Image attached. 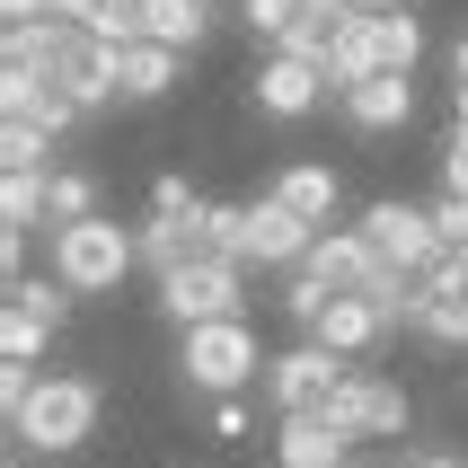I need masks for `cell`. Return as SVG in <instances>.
<instances>
[{"instance_id":"obj_10","label":"cell","mask_w":468,"mask_h":468,"mask_svg":"<svg viewBox=\"0 0 468 468\" xmlns=\"http://www.w3.org/2000/svg\"><path fill=\"white\" fill-rule=\"evenodd\" d=\"M336 106H345V124L354 133H407V115H416V71H363V80H345L336 89Z\"/></svg>"},{"instance_id":"obj_15","label":"cell","mask_w":468,"mask_h":468,"mask_svg":"<svg viewBox=\"0 0 468 468\" xmlns=\"http://www.w3.org/2000/svg\"><path fill=\"white\" fill-rule=\"evenodd\" d=\"M274 460L283 468H345L354 460V433H345L327 407H318V416H283L274 424Z\"/></svg>"},{"instance_id":"obj_34","label":"cell","mask_w":468,"mask_h":468,"mask_svg":"<svg viewBox=\"0 0 468 468\" xmlns=\"http://www.w3.org/2000/svg\"><path fill=\"white\" fill-rule=\"evenodd\" d=\"M212 442H248V407L239 398H212Z\"/></svg>"},{"instance_id":"obj_5","label":"cell","mask_w":468,"mask_h":468,"mask_svg":"<svg viewBox=\"0 0 468 468\" xmlns=\"http://www.w3.org/2000/svg\"><path fill=\"white\" fill-rule=\"evenodd\" d=\"M248 98H257V115H274V124H301V115H318V106L336 98V71H327L318 53L274 45L257 71H248Z\"/></svg>"},{"instance_id":"obj_20","label":"cell","mask_w":468,"mask_h":468,"mask_svg":"<svg viewBox=\"0 0 468 468\" xmlns=\"http://www.w3.org/2000/svg\"><path fill=\"white\" fill-rule=\"evenodd\" d=\"M274 195H283L301 221H318V230H327V221H336V204H345V177L327 168V159H292L283 177H274Z\"/></svg>"},{"instance_id":"obj_1","label":"cell","mask_w":468,"mask_h":468,"mask_svg":"<svg viewBox=\"0 0 468 468\" xmlns=\"http://www.w3.org/2000/svg\"><path fill=\"white\" fill-rule=\"evenodd\" d=\"M45 265L80 292V301H106V292H124V283H133V265H142V230L106 221V212H89V221H53Z\"/></svg>"},{"instance_id":"obj_28","label":"cell","mask_w":468,"mask_h":468,"mask_svg":"<svg viewBox=\"0 0 468 468\" xmlns=\"http://www.w3.org/2000/svg\"><path fill=\"white\" fill-rule=\"evenodd\" d=\"M0 168H53V133L9 124V115H0Z\"/></svg>"},{"instance_id":"obj_16","label":"cell","mask_w":468,"mask_h":468,"mask_svg":"<svg viewBox=\"0 0 468 468\" xmlns=\"http://www.w3.org/2000/svg\"><path fill=\"white\" fill-rule=\"evenodd\" d=\"M0 115H9V124H36V133H53V142H62L89 106H80L62 80H0Z\"/></svg>"},{"instance_id":"obj_31","label":"cell","mask_w":468,"mask_h":468,"mask_svg":"<svg viewBox=\"0 0 468 468\" xmlns=\"http://www.w3.org/2000/svg\"><path fill=\"white\" fill-rule=\"evenodd\" d=\"M195 204H204V195H195L177 168H159V177H151V212H195Z\"/></svg>"},{"instance_id":"obj_27","label":"cell","mask_w":468,"mask_h":468,"mask_svg":"<svg viewBox=\"0 0 468 468\" xmlns=\"http://www.w3.org/2000/svg\"><path fill=\"white\" fill-rule=\"evenodd\" d=\"M45 318L36 310H18V301H0V354H9V363H36V354H45Z\"/></svg>"},{"instance_id":"obj_13","label":"cell","mask_w":468,"mask_h":468,"mask_svg":"<svg viewBox=\"0 0 468 468\" xmlns=\"http://www.w3.org/2000/svg\"><path fill=\"white\" fill-rule=\"evenodd\" d=\"M301 265H310V274L336 292V301H345V292H371V283H380V248H371L363 230H318Z\"/></svg>"},{"instance_id":"obj_22","label":"cell","mask_w":468,"mask_h":468,"mask_svg":"<svg viewBox=\"0 0 468 468\" xmlns=\"http://www.w3.org/2000/svg\"><path fill=\"white\" fill-rule=\"evenodd\" d=\"M363 301H371V310H380V318H389V327H416V301H424V274H416V265H380V283H371Z\"/></svg>"},{"instance_id":"obj_12","label":"cell","mask_w":468,"mask_h":468,"mask_svg":"<svg viewBox=\"0 0 468 468\" xmlns=\"http://www.w3.org/2000/svg\"><path fill=\"white\" fill-rule=\"evenodd\" d=\"M53 80L71 89L89 115L98 106H115V45H98L89 27H62V53H53Z\"/></svg>"},{"instance_id":"obj_29","label":"cell","mask_w":468,"mask_h":468,"mask_svg":"<svg viewBox=\"0 0 468 468\" xmlns=\"http://www.w3.org/2000/svg\"><path fill=\"white\" fill-rule=\"evenodd\" d=\"M292 18H301V0H239V27H248V36H265V45H283Z\"/></svg>"},{"instance_id":"obj_23","label":"cell","mask_w":468,"mask_h":468,"mask_svg":"<svg viewBox=\"0 0 468 468\" xmlns=\"http://www.w3.org/2000/svg\"><path fill=\"white\" fill-rule=\"evenodd\" d=\"M45 177L53 168H0V221L36 230V221H45Z\"/></svg>"},{"instance_id":"obj_17","label":"cell","mask_w":468,"mask_h":468,"mask_svg":"<svg viewBox=\"0 0 468 468\" xmlns=\"http://www.w3.org/2000/svg\"><path fill=\"white\" fill-rule=\"evenodd\" d=\"M177 62H186V53H177V45H159V36L124 45V53H115V98H124V106L168 98V89H177Z\"/></svg>"},{"instance_id":"obj_24","label":"cell","mask_w":468,"mask_h":468,"mask_svg":"<svg viewBox=\"0 0 468 468\" xmlns=\"http://www.w3.org/2000/svg\"><path fill=\"white\" fill-rule=\"evenodd\" d=\"M98 212V177L89 168H53L45 177V221H89Z\"/></svg>"},{"instance_id":"obj_6","label":"cell","mask_w":468,"mask_h":468,"mask_svg":"<svg viewBox=\"0 0 468 468\" xmlns=\"http://www.w3.org/2000/svg\"><path fill=\"white\" fill-rule=\"evenodd\" d=\"M248 301V265L239 257H186L177 274H159V310L177 327H204V318H239Z\"/></svg>"},{"instance_id":"obj_43","label":"cell","mask_w":468,"mask_h":468,"mask_svg":"<svg viewBox=\"0 0 468 468\" xmlns=\"http://www.w3.org/2000/svg\"><path fill=\"white\" fill-rule=\"evenodd\" d=\"M460 265H468V248H460Z\"/></svg>"},{"instance_id":"obj_35","label":"cell","mask_w":468,"mask_h":468,"mask_svg":"<svg viewBox=\"0 0 468 468\" xmlns=\"http://www.w3.org/2000/svg\"><path fill=\"white\" fill-rule=\"evenodd\" d=\"M18 274H27V230L0 221V283H18Z\"/></svg>"},{"instance_id":"obj_9","label":"cell","mask_w":468,"mask_h":468,"mask_svg":"<svg viewBox=\"0 0 468 468\" xmlns=\"http://www.w3.org/2000/svg\"><path fill=\"white\" fill-rule=\"evenodd\" d=\"M354 230L380 248V265H416V274H424V265L451 257V239L433 230V204H398V195H380V204H363Z\"/></svg>"},{"instance_id":"obj_14","label":"cell","mask_w":468,"mask_h":468,"mask_svg":"<svg viewBox=\"0 0 468 468\" xmlns=\"http://www.w3.org/2000/svg\"><path fill=\"white\" fill-rule=\"evenodd\" d=\"M310 239H318V221H301L283 195L248 204V265H301V257H310Z\"/></svg>"},{"instance_id":"obj_19","label":"cell","mask_w":468,"mask_h":468,"mask_svg":"<svg viewBox=\"0 0 468 468\" xmlns=\"http://www.w3.org/2000/svg\"><path fill=\"white\" fill-rule=\"evenodd\" d=\"M186 257H204V204L195 212H151L142 221V265L151 274H177Z\"/></svg>"},{"instance_id":"obj_32","label":"cell","mask_w":468,"mask_h":468,"mask_svg":"<svg viewBox=\"0 0 468 468\" xmlns=\"http://www.w3.org/2000/svg\"><path fill=\"white\" fill-rule=\"evenodd\" d=\"M433 230H442L451 248H468V195H451V186L433 195Z\"/></svg>"},{"instance_id":"obj_7","label":"cell","mask_w":468,"mask_h":468,"mask_svg":"<svg viewBox=\"0 0 468 468\" xmlns=\"http://www.w3.org/2000/svg\"><path fill=\"white\" fill-rule=\"evenodd\" d=\"M327 416H336L345 433H354V451H363V442H398V433L416 424V398L398 389L389 371H363V363H354L336 380V398H327Z\"/></svg>"},{"instance_id":"obj_26","label":"cell","mask_w":468,"mask_h":468,"mask_svg":"<svg viewBox=\"0 0 468 468\" xmlns=\"http://www.w3.org/2000/svg\"><path fill=\"white\" fill-rule=\"evenodd\" d=\"M204 257L248 265V204H204Z\"/></svg>"},{"instance_id":"obj_39","label":"cell","mask_w":468,"mask_h":468,"mask_svg":"<svg viewBox=\"0 0 468 468\" xmlns=\"http://www.w3.org/2000/svg\"><path fill=\"white\" fill-rule=\"evenodd\" d=\"M0 18L18 27V18H45V0H0Z\"/></svg>"},{"instance_id":"obj_40","label":"cell","mask_w":468,"mask_h":468,"mask_svg":"<svg viewBox=\"0 0 468 468\" xmlns=\"http://www.w3.org/2000/svg\"><path fill=\"white\" fill-rule=\"evenodd\" d=\"M451 106H460V133H468V89H451Z\"/></svg>"},{"instance_id":"obj_30","label":"cell","mask_w":468,"mask_h":468,"mask_svg":"<svg viewBox=\"0 0 468 468\" xmlns=\"http://www.w3.org/2000/svg\"><path fill=\"white\" fill-rule=\"evenodd\" d=\"M27 398H36V363H9V354H0V424H18Z\"/></svg>"},{"instance_id":"obj_21","label":"cell","mask_w":468,"mask_h":468,"mask_svg":"<svg viewBox=\"0 0 468 468\" xmlns=\"http://www.w3.org/2000/svg\"><path fill=\"white\" fill-rule=\"evenodd\" d=\"M142 9H151V36L177 53H195L212 36V0H142Z\"/></svg>"},{"instance_id":"obj_36","label":"cell","mask_w":468,"mask_h":468,"mask_svg":"<svg viewBox=\"0 0 468 468\" xmlns=\"http://www.w3.org/2000/svg\"><path fill=\"white\" fill-rule=\"evenodd\" d=\"M45 18H71V27H89V18H98V0H45Z\"/></svg>"},{"instance_id":"obj_42","label":"cell","mask_w":468,"mask_h":468,"mask_svg":"<svg viewBox=\"0 0 468 468\" xmlns=\"http://www.w3.org/2000/svg\"><path fill=\"white\" fill-rule=\"evenodd\" d=\"M345 468H363V460H345Z\"/></svg>"},{"instance_id":"obj_2","label":"cell","mask_w":468,"mask_h":468,"mask_svg":"<svg viewBox=\"0 0 468 468\" xmlns=\"http://www.w3.org/2000/svg\"><path fill=\"white\" fill-rule=\"evenodd\" d=\"M98 416H106V389L89 380V371H45L36 398L18 407V424H9V442L45 451V460H71V451L98 433Z\"/></svg>"},{"instance_id":"obj_37","label":"cell","mask_w":468,"mask_h":468,"mask_svg":"<svg viewBox=\"0 0 468 468\" xmlns=\"http://www.w3.org/2000/svg\"><path fill=\"white\" fill-rule=\"evenodd\" d=\"M398 468H468V460H460V451H407Z\"/></svg>"},{"instance_id":"obj_25","label":"cell","mask_w":468,"mask_h":468,"mask_svg":"<svg viewBox=\"0 0 468 468\" xmlns=\"http://www.w3.org/2000/svg\"><path fill=\"white\" fill-rule=\"evenodd\" d=\"M327 301H336V292L318 283L310 265H283V318H292V327H301V336H310L318 318H327Z\"/></svg>"},{"instance_id":"obj_11","label":"cell","mask_w":468,"mask_h":468,"mask_svg":"<svg viewBox=\"0 0 468 468\" xmlns=\"http://www.w3.org/2000/svg\"><path fill=\"white\" fill-rule=\"evenodd\" d=\"M416 336H424V345H442V354H460V345H468V265H460V248H451L442 265H424Z\"/></svg>"},{"instance_id":"obj_18","label":"cell","mask_w":468,"mask_h":468,"mask_svg":"<svg viewBox=\"0 0 468 468\" xmlns=\"http://www.w3.org/2000/svg\"><path fill=\"white\" fill-rule=\"evenodd\" d=\"M310 336H318V345H327V354H345V363H363V354H371V345H380V336H389V318H380V310H371V301H363V292H345V301H327V318H318V327H310Z\"/></svg>"},{"instance_id":"obj_41","label":"cell","mask_w":468,"mask_h":468,"mask_svg":"<svg viewBox=\"0 0 468 468\" xmlns=\"http://www.w3.org/2000/svg\"><path fill=\"white\" fill-rule=\"evenodd\" d=\"M354 9H398V0H354Z\"/></svg>"},{"instance_id":"obj_38","label":"cell","mask_w":468,"mask_h":468,"mask_svg":"<svg viewBox=\"0 0 468 468\" xmlns=\"http://www.w3.org/2000/svg\"><path fill=\"white\" fill-rule=\"evenodd\" d=\"M451 89H468V27H460V45H451Z\"/></svg>"},{"instance_id":"obj_8","label":"cell","mask_w":468,"mask_h":468,"mask_svg":"<svg viewBox=\"0 0 468 468\" xmlns=\"http://www.w3.org/2000/svg\"><path fill=\"white\" fill-rule=\"evenodd\" d=\"M345 371H354L345 354H327L318 336H301L292 354H274V363H265V407H274V416H318V407L336 398Z\"/></svg>"},{"instance_id":"obj_3","label":"cell","mask_w":468,"mask_h":468,"mask_svg":"<svg viewBox=\"0 0 468 468\" xmlns=\"http://www.w3.org/2000/svg\"><path fill=\"white\" fill-rule=\"evenodd\" d=\"M265 363H274V354L257 345L248 318H204V327L177 336V380L204 389V398H239L248 380H265Z\"/></svg>"},{"instance_id":"obj_4","label":"cell","mask_w":468,"mask_h":468,"mask_svg":"<svg viewBox=\"0 0 468 468\" xmlns=\"http://www.w3.org/2000/svg\"><path fill=\"white\" fill-rule=\"evenodd\" d=\"M424 62V18L398 0V9H354V18L336 27V45H327V71L345 80H363V71H416Z\"/></svg>"},{"instance_id":"obj_33","label":"cell","mask_w":468,"mask_h":468,"mask_svg":"<svg viewBox=\"0 0 468 468\" xmlns=\"http://www.w3.org/2000/svg\"><path fill=\"white\" fill-rule=\"evenodd\" d=\"M442 186L451 195H468V133L451 124V142H442Z\"/></svg>"}]
</instances>
